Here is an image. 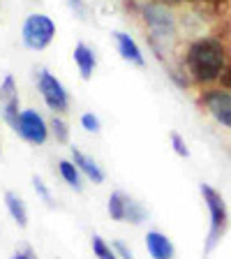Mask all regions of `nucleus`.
Here are the masks:
<instances>
[{
  "label": "nucleus",
  "instance_id": "obj_1",
  "mask_svg": "<svg viewBox=\"0 0 231 259\" xmlns=\"http://www.w3.org/2000/svg\"><path fill=\"white\" fill-rule=\"evenodd\" d=\"M188 67L192 76L201 83L220 79L224 70V47L217 39H197L188 51Z\"/></svg>",
  "mask_w": 231,
  "mask_h": 259
},
{
  "label": "nucleus",
  "instance_id": "obj_2",
  "mask_svg": "<svg viewBox=\"0 0 231 259\" xmlns=\"http://www.w3.org/2000/svg\"><path fill=\"white\" fill-rule=\"evenodd\" d=\"M201 194H204V201L210 213V229H208V236H206V248H204L206 254H208L215 250V245L224 236L226 225H229V213H226V204L217 190H213L210 185L204 183L201 185Z\"/></svg>",
  "mask_w": 231,
  "mask_h": 259
},
{
  "label": "nucleus",
  "instance_id": "obj_3",
  "mask_svg": "<svg viewBox=\"0 0 231 259\" xmlns=\"http://www.w3.org/2000/svg\"><path fill=\"white\" fill-rule=\"evenodd\" d=\"M54 35H56V26L47 14H32L23 23V44L28 49L39 51V49L49 47Z\"/></svg>",
  "mask_w": 231,
  "mask_h": 259
},
{
  "label": "nucleus",
  "instance_id": "obj_4",
  "mask_svg": "<svg viewBox=\"0 0 231 259\" xmlns=\"http://www.w3.org/2000/svg\"><path fill=\"white\" fill-rule=\"evenodd\" d=\"M37 86H39V93H42L44 102L51 111H65L70 100H67V93H65L63 83L56 79L54 74H49L47 70L39 72V79H37Z\"/></svg>",
  "mask_w": 231,
  "mask_h": 259
},
{
  "label": "nucleus",
  "instance_id": "obj_5",
  "mask_svg": "<svg viewBox=\"0 0 231 259\" xmlns=\"http://www.w3.org/2000/svg\"><path fill=\"white\" fill-rule=\"evenodd\" d=\"M16 132H19V135H21L26 141H30V144H35V146L44 144V141H47V137H49L47 123H44L42 116H39L37 111H32V109H28V111H21Z\"/></svg>",
  "mask_w": 231,
  "mask_h": 259
},
{
  "label": "nucleus",
  "instance_id": "obj_6",
  "mask_svg": "<svg viewBox=\"0 0 231 259\" xmlns=\"http://www.w3.org/2000/svg\"><path fill=\"white\" fill-rule=\"evenodd\" d=\"M144 16H146V23L151 26V30L155 32L157 37H171L173 35V16L164 7L148 5L144 10Z\"/></svg>",
  "mask_w": 231,
  "mask_h": 259
},
{
  "label": "nucleus",
  "instance_id": "obj_7",
  "mask_svg": "<svg viewBox=\"0 0 231 259\" xmlns=\"http://www.w3.org/2000/svg\"><path fill=\"white\" fill-rule=\"evenodd\" d=\"M204 102H206V107H208V111L213 113V118L231 130V95L229 93L210 91L208 95L204 97Z\"/></svg>",
  "mask_w": 231,
  "mask_h": 259
},
{
  "label": "nucleus",
  "instance_id": "obj_8",
  "mask_svg": "<svg viewBox=\"0 0 231 259\" xmlns=\"http://www.w3.org/2000/svg\"><path fill=\"white\" fill-rule=\"evenodd\" d=\"M146 248L153 259H173V243L160 232L146 234Z\"/></svg>",
  "mask_w": 231,
  "mask_h": 259
},
{
  "label": "nucleus",
  "instance_id": "obj_9",
  "mask_svg": "<svg viewBox=\"0 0 231 259\" xmlns=\"http://www.w3.org/2000/svg\"><path fill=\"white\" fill-rule=\"evenodd\" d=\"M72 162L79 167L81 174H86V176L90 178L93 183H102L104 181V171L97 167V162L93 160V157H88L86 153H81L79 148H72Z\"/></svg>",
  "mask_w": 231,
  "mask_h": 259
},
{
  "label": "nucleus",
  "instance_id": "obj_10",
  "mask_svg": "<svg viewBox=\"0 0 231 259\" xmlns=\"http://www.w3.org/2000/svg\"><path fill=\"white\" fill-rule=\"evenodd\" d=\"M113 37H116V44H118V51L125 60L134 65H144V56H141V49L136 47V42L129 35L125 32H113Z\"/></svg>",
  "mask_w": 231,
  "mask_h": 259
},
{
  "label": "nucleus",
  "instance_id": "obj_11",
  "mask_svg": "<svg viewBox=\"0 0 231 259\" xmlns=\"http://www.w3.org/2000/svg\"><path fill=\"white\" fill-rule=\"evenodd\" d=\"M5 206H7L12 220H14L16 225H19V227H26L28 225V210H26V204H23V199L19 197V194L7 192L5 194Z\"/></svg>",
  "mask_w": 231,
  "mask_h": 259
},
{
  "label": "nucleus",
  "instance_id": "obj_12",
  "mask_svg": "<svg viewBox=\"0 0 231 259\" xmlns=\"http://www.w3.org/2000/svg\"><path fill=\"white\" fill-rule=\"evenodd\" d=\"M74 60H76V65H79L81 76H83V79H90L93 70H95V56H93V51L86 47V44H76Z\"/></svg>",
  "mask_w": 231,
  "mask_h": 259
},
{
  "label": "nucleus",
  "instance_id": "obj_13",
  "mask_svg": "<svg viewBox=\"0 0 231 259\" xmlns=\"http://www.w3.org/2000/svg\"><path fill=\"white\" fill-rule=\"evenodd\" d=\"M58 169H60V176L65 178V183L72 185L76 192H81V188H83V185H81V171H79V167H76L74 162L60 160L58 162Z\"/></svg>",
  "mask_w": 231,
  "mask_h": 259
},
{
  "label": "nucleus",
  "instance_id": "obj_14",
  "mask_svg": "<svg viewBox=\"0 0 231 259\" xmlns=\"http://www.w3.org/2000/svg\"><path fill=\"white\" fill-rule=\"evenodd\" d=\"M125 208H127V194L123 192H113L109 197V215L111 220H125Z\"/></svg>",
  "mask_w": 231,
  "mask_h": 259
},
{
  "label": "nucleus",
  "instance_id": "obj_15",
  "mask_svg": "<svg viewBox=\"0 0 231 259\" xmlns=\"http://www.w3.org/2000/svg\"><path fill=\"white\" fill-rule=\"evenodd\" d=\"M148 218V210L139 204V201L129 199L127 197V208H125V220L132 222V225H141V222Z\"/></svg>",
  "mask_w": 231,
  "mask_h": 259
},
{
  "label": "nucleus",
  "instance_id": "obj_16",
  "mask_svg": "<svg viewBox=\"0 0 231 259\" xmlns=\"http://www.w3.org/2000/svg\"><path fill=\"white\" fill-rule=\"evenodd\" d=\"M93 252H95L97 259H118V254L113 252L100 236H93Z\"/></svg>",
  "mask_w": 231,
  "mask_h": 259
},
{
  "label": "nucleus",
  "instance_id": "obj_17",
  "mask_svg": "<svg viewBox=\"0 0 231 259\" xmlns=\"http://www.w3.org/2000/svg\"><path fill=\"white\" fill-rule=\"evenodd\" d=\"M51 130H54L56 139H58L60 144H65V141L70 139V130H67V123H65L63 118H54V120H51Z\"/></svg>",
  "mask_w": 231,
  "mask_h": 259
},
{
  "label": "nucleus",
  "instance_id": "obj_18",
  "mask_svg": "<svg viewBox=\"0 0 231 259\" xmlns=\"http://www.w3.org/2000/svg\"><path fill=\"white\" fill-rule=\"evenodd\" d=\"M32 185H35V192H37L39 197H42L44 204H47V206H54V197H51V192H49V188L44 185L42 178L35 176V178H32Z\"/></svg>",
  "mask_w": 231,
  "mask_h": 259
},
{
  "label": "nucleus",
  "instance_id": "obj_19",
  "mask_svg": "<svg viewBox=\"0 0 231 259\" xmlns=\"http://www.w3.org/2000/svg\"><path fill=\"white\" fill-rule=\"evenodd\" d=\"M171 146H173V151H176V153H178V155H180V157H188V155H190L188 146H185L183 137L178 135V132H171Z\"/></svg>",
  "mask_w": 231,
  "mask_h": 259
},
{
  "label": "nucleus",
  "instance_id": "obj_20",
  "mask_svg": "<svg viewBox=\"0 0 231 259\" xmlns=\"http://www.w3.org/2000/svg\"><path fill=\"white\" fill-rule=\"evenodd\" d=\"M81 125H83L88 132H100V118L93 116V113H83V116H81Z\"/></svg>",
  "mask_w": 231,
  "mask_h": 259
},
{
  "label": "nucleus",
  "instance_id": "obj_21",
  "mask_svg": "<svg viewBox=\"0 0 231 259\" xmlns=\"http://www.w3.org/2000/svg\"><path fill=\"white\" fill-rule=\"evenodd\" d=\"M113 250H116V252H118L123 259H134V254H132V250H129L123 241H113Z\"/></svg>",
  "mask_w": 231,
  "mask_h": 259
},
{
  "label": "nucleus",
  "instance_id": "obj_22",
  "mask_svg": "<svg viewBox=\"0 0 231 259\" xmlns=\"http://www.w3.org/2000/svg\"><path fill=\"white\" fill-rule=\"evenodd\" d=\"M220 81H222V86H224V88H231V65L226 67V70H222Z\"/></svg>",
  "mask_w": 231,
  "mask_h": 259
},
{
  "label": "nucleus",
  "instance_id": "obj_23",
  "mask_svg": "<svg viewBox=\"0 0 231 259\" xmlns=\"http://www.w3.org/2000/svg\"><path fill=\"white\" fill-rule=\"evenodd\" d=\"M12 259H37V257H35V254H32L30 250H23V252H16Z\"/></svg>",
  "mask_w": 231,
  "mask_h": 259
},
{
  "label": "nucleus",
  "instance_id": "obj_24",
  "mask_svg": "<svg viewBox=\"0 0 231 259\" xmlns=\"http://www.w3.org/2000/svg\"><path fill=\"white\" fill-rule=\"evenodd\" d=\"M171 3H180V0H171Z\"/></svg>",
  "mask_w": 231,
  "mask_h": 259
}]
</instances>
